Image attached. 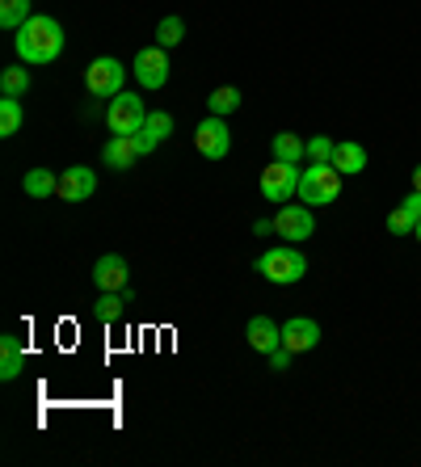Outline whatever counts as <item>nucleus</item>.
<instances>
[{
  "label": "nucleus",
  "mask_w": 421,
  "mask_h": 467,
  "mask_svg": "<svg viewBox=\"0 0 421 467\" xmlns=\"http://www.w3.org/2000/svg\"><path fill=\"white\" fill-rule=\"evenodd\" d=\"M143 122H148L143 98H135V93H119V98H110V106H106L110 135H140Z\"/></svg>",
  "instance_id": "20e7f679"
},
{
  "label": "nucleus",
  "mask_w": 421,
  "mask_h": 467,
  "mask_svg": "<svg viewBox=\"0 0 421 467\" xmlns=\"http://www.w3.org/2000/svg\"><path fill=\"white\" fill-rule=\"evenodd\" d=\"M253 232H258V236H270V232H274V219H258V223H253Z\"/></svg>",
  "instance_id": "c756f323"
},
{
  "label": "nucleus",
  "mask_w": 421,
  "mask_h": 467,
  "mask_svg": "<svg viewBox=\"0 0 421 467\" xmlns=\"http://www.w3.org/2000/svg\"><path fill=\"white\" fill-rule=\"evenodd\" d=\"M291 358H295L291 349H287V346H279V349H274V354H270V367H274V370H287V367H291Z\"/></svg>",
  "instance_id": "cd10ccee"
},
{
  "label": "nucleus",
  "mask_w": 421,
  "mask_h": 467,
  "mask_svg": "<svg viewBox=\"0 0 421 467\" xmlns=\"http://www.w3.org/2000/svg\"><path fill=\"white\" fill-rule=\"evenodd\" d=\"M101 161L110 164V169H119V173H127V169H135V161H140V148H135V135H110L106 148H101Z\"/></svg>",
  "instance_id": "4468645a"
},
{
  "label": "nucleus",
  "mask_w": 421,
  "mask_h": 467,
  "mask_svg": "<svg viewBox=\"0 0 421 467\" xmlns=\"http://www.w3.org/2000/svg\"><path fill=\"white\" fill-rule=\"evenodd\" d=\"M26 370V349H22V337H13V333H5L0 337V379L13 383L17 375Z\"/></svg>",
  "instance_id": "2eb2a0df"
},
{
  "label": "nucleus",
  "mask_w": 421,
  "mask_h": 467,
  "mask_svg": "<svg viewBox=\"0 0 421 467\" xmlns=\"http://www.w3.org/2000/svg\"><path fill=\"white\" fill-rule=\"evenodd\" d=\"M131 72H135V80H140L143 88H164L169 85V55H164V47H143V51L135 55Z\"/></svg>",
  "instance_id": "1a4fd4ad"
},
{
  "label": "nucleus",
  "mask_w": 421,
  "mask_h": 467,
  "mask_svg": "<svg viewBox=\"0 0 421 467\" xmlns=\"http://www.w3.org/2000/svg\"><path fill=\"white\" fill-rule=\"evenodd\" d=\"M342 194V173L333 169V161H312L300 173V202L308 207H329Z\"/></svg>",
  "instance_id": "7ed1b4c3"
},
{
  "label": "nucleus",
  "mask_w": 421,
  "mask_h": 467,
  "mask_svg": "<svg viewBox=\"0 0 421 467\" xmlns=\"http://www.w3.org/2000/svg\"><path fill=\"white\" fill-rule=\"evenodd\" d=\"M143 130H148L156 143H164L169 135H174V114H164V109H152L148 122H143Z\"/></svg>",
  "instance_id": "393cba45"
},
{
  "label": "nucleus",
  "mask_w": 421,
  "mask_h": 467,
  "mask_svg": "<svg viewBox=\"0 0 421 467\" xmlns=\"http://www.w3.org/2000/svg\"><path fill=\"white\" fill-rule=\"evenodd\" d=\"M245 341H248V349H258V354L270 358L274 349L282 346V325H274L270 316H253L245 325Z\"/></svg>",
  "instance_id": "ddd939ff"
},
{
  "label": "nucleus",
  "mask_w": 421,
  "mask_h": 467,
  "mask_svg": "<svg viewBox=\"0 0 421 467\" xmlns=\"http://www.w3.org/2000/svg\"><path fill=\"white\" fill-rule=\"evenodd\" d=\"M13 47H17V59H22V64H34V67L55 64V59L64 55V26L55 22V17L34 13L30 22L17 30Z\"/></svg>",
  "instance_id": "f257e3e1"
},
{
  "label": "nucleus",
  "mask_w": 421,
  "mask_h": 467,
  "mask_svg": "<svg viewBox=\"0 0 421 467\" xmlns=\"http://www.w3.org/2000/svg\"><path fill=\"white\" fill-rule=\"evenodd\" d=\"M0 93L5 98H26L30 93V72L26 67H5L0 72Z\"/></svg>",
  "instance_id": "4be33fe9"
},
{
  "label": "nucleus",
  "mask_w": 421,
  "mask_h": 467,
  "mask_svg": "<svg viewBox=\"0 0 421 467\" xmlns=\"http://www.w3.org/2000/svg\"><path fill=\"white\" fill-rule=\"evenodd\" d=\"M195 148L198 156H206V161H224L227 152H232V130H227V119H203L195 127Z\"/></svg>",
  "instance_id": "6e6552de"
},
{
  "label": "nucleus",
  "mask_w": 421,
  "mask_h": 467,
  "mask_svg": "<svg viewBox=\"0 0 421 467\" xmlns=\"http://www.w3.org/2000/svg\"><path fill=\"white\" fill-rule=\"evenodd\" d=\"M282 346L291 349V354H308V349L321 346V325H316L312 316H291L282 325Z\"/></svg>",
  "instance_id": "9d476101"
},
{
  "label": "nucleus",
  "mask_w": 421,
  "mask_h": 467,
  "mask_svg": "<svg viewBox=\"0 0 421 467\" xmlns=\"http://www.w3.org/2000/svg\"><path fill=\"white\" fill-rule=\"evenodd\" d=\"M300 164H282V161H270L261 169V198L266 202H287V198L300 194Z\"/></svg>",
  "instance_id": "0eeeda50"
},
{
  "label": "nucleus",
  "mask_w": 421,
  "mask_h": 467,
  "mask_svg": "<svg viewBox=\"0 0 421 467\" xmlns=\"http://www.w3.org/2000/svg\"><path fill=\"white\" fill-rule=\"evenodd\" d=\"M405 207H409V211H413V215H417V219H421V190H413V194H409V198H405Z\"/></svg>",
  "instance_id": "c85d7f7f"
},
{
  "label": "nucleus",
  "mask_w": 421,
  "mask_h": 467,
  "mask_svg": "<svg viewBox=\"0 0 421 467\" xmlns=\"http://www.w3.org/2000/svg\"><path fill=\"white\" fill-rule=\"evenodd\" d=\"M30 17H34L30 0H0V26H5V30H22Z\"/></svg>",
  "instance_id": "412c9836"
},
{
  "label": "nucleus",
  "mask_w": 421,
  "mask_h": 467,
  "mask_svg": "<svg viewBox=\"0 0 421 467\" xmlns=\"http://www.w3.org/2000/svg\"><path fill=\"white\" fill-rule=\"evenodd\" d=\"M122 80H127V64H119L114 55H101V59H93V64L85 67V85L93 98H119L122 93Z\"/></svg>",
  "instance_id": "39448f33"
},
{
  "label": "nucleus",
  "mask_w": 421,
  "mask_h": 467,
  "mask_svg": "<svg viewBox=\"0 0 421 467\" xmlns=\"http://www.w3.org/2000/svg\"><path fill=\"white\" fill-rule=\"evenodd\" d=\"M333 169L342 177L363 173V169H367V148H363V143H354V140H342L333 148Z\"/></svg>",
  "instance_id": "dca6fc26"
},
{
  "label": "nucleus",
  "mask_w": 421,
  "mask_h": 467,
  "mask_svg": "<svg viewBox=\"0 0 421 467\" xmlns=\"http://www.w3.org/2000/svg\"><path fill=\"white\" fill-rule=\"evenodd\" d=\"M185 38V26H182V17H161V26H156V47H177Z\"/></svg>",
  "instance_id": "b1692460"
},
{
  "label": "nucleus",
  "mask_w": 421,
  "mask_h": 467,
  "mask_svg": "<svg viewBox=\"0 0 421 467\" xmlns=\"http://www.w3.org/2000/svg\"><path fill=\"white\" fill-rule=\"evenodd\" d=\"M127 278H131V265L119 253H106V257H98V265H93L98 291H127Z\"/></svg>",
  "instance_id": "f8f14e48"
},
{
  "label": "nucleus",
  "mask_w": 421,
  "mask_h": 467,
  "mask_svg": "<svg viewBox=\"0 0 421 467\" xmlns=\"http://www.w3.org/2000/svg\"><path fill=\"white\" fill-rule=\"evenodd\" d=\"M270 152H274V161H282V164H300L303 156H308V140H300L295 130H279L270 143Z\"/></svg>",
  "instance_id": "f3484780"
},
{
  "label": "nucleus",
  "mask_w": 421,
  "mask_h": 467,
  "mask_svg": "<svg viewBox=\"0 0 421 467\" xmlns=\"http://www.w3.org/2000/svg\"><path fill=\"white\" fill-rule=\"evenodd\" d=\"M312 232H316V219L308 202H282L279 215H274V236H282L287 244H303Z\"/></svg>",
  "instance_id": "423d86ee"
},
{
  "label": "nucleus",
  "mask_w": 421,
  "mask_h": 467,
  "mask_svg": "<svg viewBox=\"0 0 421 467\" xmlns=\"http://www.w3.org/2000/svg\"><path fill=\"white\" fill-rule=\"evenodd\" d=\"M127 304H131V286H127V291H101L98 304H93V316L110 325V320H119V316L127 312Z\"/></svg>",
  "instance_id": "6ab92c4d"
},
{
  "label": "nucleus",
  "mask_w": 421,
  "mask_h": 467,
  "mask_svg": "<svg viewBox=\"0 0 421 467\" xmlns=\"http://www.w3.org/2000/svg\"><path fill=\"white\" fill-rule=\"evenodd\" d=\"M22 190L30 198H55L59 194V177H55L51 169H30V173L22 177Z\"/></svg>",
  "instance_id": "a211bd4d"
},
{
  "label": "nucleus",
  "mask_w": 421,
  "mask_h": 467,
  "mask_svg": "<svg viewBox=\"0 0 421 467\" xmlns=\"http://www.w3.org/2000/svg\"><path fill=\"white\" fill-rule=\"evenodd\" d=\"M413 190H421V164L413 169Z\"/></svg>",
  "instance_id": "7c9ffc66"
},
{
  "label": "nucleus",
  "mask_w": 421,
  "mask_h": 467,
  "mask_svg": "<svg viewBox=\"0 0 421 467\" xmlns=\"http://www.w3.org/2000/svg\"><path fill=\"white\" fill-rule=\"evenodd\" d=\"M93 190H98V173L89 164H72L59 173V198L64 202H85V198H93Z\"/></svg>",
  "instance_id": "9b49d317"
},
{
  "label": "nucleus",
  "mask_w": 421,
  "mask_h": 467,
  "mask_svg": "<svg viewBox=\"0 0 421 467\" xmlns=\"http://www.w3.org/2000/svg\"><path fill=\"white\" fill-rule=\"evenodd\" d=\"M26 122L22 114V98H0V135L9 140V135H17Z\"/></svg>",
  "instance_id": "aec40b11"
},
{
  "label": "nucleus",
  "mask_w": 421,
  "mask_h": 467,
  "mask_svg": "<svg viewBox=\"0 0 421 467\" xmlns=\"http://www.w3.org/2000/svg\"><path fill=\"white\" fill-rule=\"evenodd\" d=\"M240 106V88H232V85H224V88H216L211 98H206V109L216 114V119H227L232 109Z\"/></svg>",
  "instance_id": "5701e85b"
},
{
  "label": "nucleus",
  "mask_w": 421,
  "mask_h": 467,
  "mask_svg": "<svg viewBox=\"0 0 421 467\" xmlns=\"http://www.w3.org/2000/svg\"><path fill=\"white\" fill-rule=\"evenodd\" d=\"M388 232H392V236H409V232H417V215L400 202V207L388 215Z\"/></svg>",
  "instance_id": "a878e982"
},
{
  "label": "nucleus",
  "mask_w": 421,
  "mask_h": 467,
  "mask_svg": "<svg viewBox=\"0 0 421 467\" xmlns=\"http://www.w3.org/2000/svg\"><path fill=\"white\" fill-rule=\"evenodd\" d=\"M333 148L337 143L329 140V135H312V140H308V161H333Z\"/></svg>",
  "instance_id": "bb28decb"
},
{
  "label": "nucleus",
  "mask_w": 421,
  "mask_h": 467,
  "mask_svg": "<svg viewBox=\"0 0 421 467\" xmlns=\"http://www.w3.org/2000/svg\"><path fill=\"white\" fill-rule=\"evenodd\" d=\"M413 236H417V244H421V219H417V232H413Z\"/></svg>",
  "instance_id": "2f4dec72"
},
{
  "label": "nucleus",
  "mask_w": 421,
  "mask_h": 467,
  "mask_svg": "<svg viewBox=\"0 0 421 467\" xmlns=\"http://www.w3.org/2000/svg\"><path fill=\"white\" fill-rule=\"evenodd\" d=\"M253 270L266 278V283H274V286H291V283H300L303 274H308V257H303L295 244H274V249H266L258 257V265Z\"/></svg>",
  "instance_id": "f03ea898"
}]
</instances>
